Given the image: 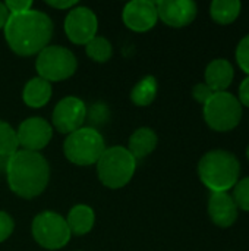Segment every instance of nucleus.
Returning a JSON list of instances; mask_svg holds the SVG:
<instances>
[{"label":"nucleus","mask_w":249,"mask_h":251,"mask_svg":"<svg viewBox=\"0 0 249 251\" xmlns=\"http://www.w3.org/2000/svg\"><path fill=\"white\" fill-rule=\"evenodd\" d=\"M4 38L10 50L19 56H34L48 46L53 35V21L41 10L9 15Z\"/></svg>","instance_id":"obj_1"},{"label":"nucleus","mask_w":249,"mask_h":251,"mask_svg":"<svg viewBox=\"0 0 249 251\" xmlns=\"http://www.w3.org/2000/svg\"><path fill=\"white\" fill-rule=\"evenodd\" d=\"M6 175L10 190L22 199L40 196L50 179V166L38 151L18 150L7 159Z\"/></svg>","instance_id":"obj_2"},{"label":"nucleus","mask_w":249,"mask_h":251,"mask_svg":"<svg viewBox=\"0 0 249 251\" xmlns=\"http://www.w3.org/2000/svg\"><path fill=\"white\" fill-rule=\"evenodd\" d=\"M239 160L226 150H211L198 163L200 179L211 193H227L239 181Z\"/></svg>","instance_id":"obj_3"},{"label":"nucleus","mask_w":249,"mask_h":251,"mask_svg":"<svg viewBox=\"0 0 249 251\" xmlns=\"http://www.w3.org/2000/svg\"><path fill=\"white\" fill-rule=\"evenodd\" d=\"M136 160L125 147L106 149L97 162V174L103 185L112 190L125 187L134 176Z\"/></svg>","instance_id":"obj_4"},{"label":"nucleus","mask_w":249,"mask_h":251,"mask_svg":"<svg viewBox=\"0 0 249 251\" xmlns=\"http://www.w3.org/2000/svg\"><path fill=\"white\" fill-rule=\"evenodd\" d=\"M104 150L106 144L103 135L91 126H82L69 134L63 144L66 159L78 166H91L97 163Z\"/></svg>","instance_id":"obj_5"},{"label":"nucleus","mask_w":249,"mask_h":251,"mask_svg":"<svg viewBox=\"0 0 249 251\" xmlns=\"http://www.w3.org/2000/svg\"><path fill=\"white\" fill-rule=\"evenodd\" d=\"M241 118L242 104L233 94L227 91L214 93L204 104V119L214 131H230L239 125Z\"/></svg>","instance_id":"obj_6"},{"label":"nucleus","mask_w":249,"mask_h":251,"mask_svg":"<svg viewBox=\"0 0 249 251\" xmlns=\"http://www.w3.org/2000/svg\"><path fill=\"white\" fill-rule=\"evenodd\" d=\"M35 68L40 78L48 82H56L70 78L76 72L78 62L69 49L60 46H47L38 53Z\"/></svg>","instance_id":"obj_7"},{"label":"nucleus","mask_w":249,"mask_h":251,"mask_svg":"<svg viewBox=\"0 0 249 251\" xmlns=\"http://www.w3.org/2000/svg\"><path fill=\"white\" fill-rule=\"evenodd\" d=\"M32 237L43 249L59 250L65 247L70 240V231L66 219L56 212H41L32 221Z\"/></svg>","instance_id":"obj_8"},{"label":"nucleus","mask_w":249,"mask_h":251,"mask_svg":"<svg viewBox=\"0 0 249 251\" xmlns=\"http://www.w3.org/2000/svg\"><path fill=\"white\" fill-rule=\"evenodd\" d=\"M97 29L98 19L95 13L85 6L72 9L65 19V32L73 44H87L95 37Z\"/></svg>","instance_id":"obj_9"},{"label":"nucleus","mask_w":249,"mask_h":251,"mask_svg":"<svg viewBox=\"0 0 249 251\" xmlns=\"http://www.w3.org/2000/svg\"><path fill=\"white\" fill-rule=\"evenodd\" d=\"M87 119V107L84 101L78 97H65L62 99L51 115L54 128L62 134H72L82 128Z\"/></svg>","instance_id":"obj_10"},{"label":"nucleus","mask_w":249,"mask_h":251,"mask_svg":"<svg viewBox=\"0 0 249 251\" xmlns=\"http://www.w3.org/2000/svg\"><path fill=\"white\" fill-rule=\"evenodd\" d=\"M16 135L19 147H22V150L40 151L50 143L53 137V128L45 119L34 116L25 119L19 125Z\"/></svg>","instance_id":"obj_11"},{"label":"nucleus","mask_w":249,"mask_h":251,"mask_svg":"<svg viewBox=\"0 0 249 251\" xmlns=\"http://www.w3.org/2000/svg\"><path fill=\"white\" fill-rule=\"evenodd\" d=\"M125 25L135 32H145L156 26L158 21L156 1L134 0L128 3L122 13Z\"/></svg>","instance_id":"obj_12"},{"label":"nucleus","mask_w":249,"mask_h":251,"mask_svg":"<svg viewBox=\"0 0 249 251\" xmlns=\"http://www.w3.org/2000/svg\"><path fill=\"white\" fill-rule=\"evenodd\" d=\"M158 18L169 26L182 28L189 25L195 18L198 7L191 0H160L156 1Z\"/></svg>","instance_id":"obj_13"},{"label":"nucleus","mask_w":249,"mask_h":251,"mask_svg":"<svg viewBox=\"0 0 249 251\" xmlns=\"http://www.w3.org/2000/svg\"><path fill=\"white\" fill-rule=\"evenodd\" d=\"M208 215L217 226L229 228L238 219V206L227 193H213L208 200Z\"/></svg>","instance_id":"obj_14"},{"label":"nucleus","mask_w":249,"mask_h":251,"mask_svg":"<svg viewBox=\"0 0 249 251\" xmlns=\"http://www.w3.org/2000/svg\"><path fill=\"white\" fill-rule=\"evenodd\" d=\"M233 76L235 71L227 59H214L205 69V84L214 93L226 91V88L230 87Z\"/></svg>","instance_id":"obj_15"},{"label":"nucleus","mask_w":249,"mask_h":251,"mask_svg":"<svg viewBox=\"0 0 249 251\" xmlns=\"http://www.w3.org/2000/svg\"><path fill=\"white\" fill-rule=\"evenodd\" d=\"M51 93H53L51 84L40 76H35L26 82L22 93V99L26 106L32 109H40L50 101Z\"/></svg>","instance_id":"obj_16"},{"label":"nucleus","mask_w":249,"mask_h":251,"mask_svg":"<svg viewBox=\"0 0 249 251\" xmlns=\"http://www.w3.org/2000/svg\"><path fill=\"white\" fill-rule=\"evenodd\" d=\"M157 134L151 128H138L129 138L128 150L135 157V160L144 159L151 154L157 147Z\"/></svg>","instance_id":"obj_17"},{"label":"nucleus","mask_w":249,"mask_h":251,"mask_svg":"<svg viewBox=\"0 0 249 251\" xmlns=\"http://www.w3.org/2000/svg\"><path fill=\"white\" fill-rule=\"evenodd\" d=\"M94 222H95L94 210L85 204H78L72 207L66 218V224H68L70 234L78 235V237L87 235L92 229Z\"/></svg>","instance_id":"obj_18"},{"label":"nucleus","mask_w":249,"mask_h":251,"mask_svg":"<svg viewBox=\"0 0 249 251\" xmlns=\"http://www.w3.org/2000/svg\"><path fill=\"white\" fill-rule=\"evenodd\" d=\"M241 7L239 0H214L210 6V15L217 24L227 25L238 19Z\"/></svg>","instance_id":"obj_19"},{"label":"nucleus","mask_w":249,"mask_h":251,"mask_svg":"<svg viewBox=\"0 0 249 251\" xmlns=\"http://www.w3.org/2000/svg\"><path fill=\"white\" fill-rule=\"evenodd\" d=\"M157 96V79L151 75L142 78L131 91V100L136 106H148Z\"/></svg>","instance_id":"obj_20"},{"label":"nucleus","mask_w":249,"mask_h":251,"mask_svg":"<svg viewBox=\"0 0 249 251\" xmlns=\"http://www.w3.org/2000/svg\"><path fill=\"white\" fill-rule=\"evenodd\" d=\"M85 51H87V54H88V57L91 60L98 62V63H104V62L112 59L113 47H112V43L107 38L95 35L91 41H88L85 44Z\"/></svg>","instance_id":"obj_21"},{"label":"nucleus","mask_w":249,"mask_h":251,"mask_svg":"<svg viewBox=\"0 0 249 251\" xmlns=\"http://www.w3.org/2000/svg\"><path fill=\"white\" fill-rule=\"evenodd\" d=\"M19 149L16 131L7 124L0 121V157H10Z\"/></svg>","instance_id":"obj_22"},{"label":"nucleus","mask_w":249,"mask_h":251,"mask_svg":"<svg viewBox=\"0 0 249 251\" xmlns=\"http://www.w3.org/2000/svg\"><path fill=\"white\" fill-rule=\"evenodd\" d=\"M233 201L236 203L238 209L249 212V176L241 179L233 187Z\"/></svg>","instance_id":"obj_23"},{"label":"nucleus","mask_w":249,"mask_h":251,"mask_svg":"<svg viewBox=\"0 0 249 251\" xmlns=\"http://www.w3.org/2000/svg\"><path fill=\"white\" fill-rule=\"evenodd\" d=\"M87 118L91 124L101 125L109 119V109L104 103H95L90 110H87Z\"/></svg>","instance_id":"obj_24"},{"label":"nucleus","mask_w":249,"mask_h":251,"mask_svg":"<svg viewBox=\"0 0 249 251\" xmlns=\"http://www.w3.org/2000/svg\"><path fill=\"white\" fill-rule=\"evenodd\" d=\"M236 60L242 71L249 75V34L239 41L236 47Z\"/></svg>","instance_id":"obj_25"},{"label":"nucleus","mask_w":249,"mask_h":251,"mask_svg":"<svg viewBox=\"0 0 249 251\" xmlns=\"http://www.w3.org/2000/svg\"><path fill=\"white\" fill-rule=\"evenodd\" d=\"M13 228H15L13 219L6 212H1L0 210V243L6 241L12 235Z\"/></svg>","instance_id":"obj_26"},{"label":"nucleus","mask_w":249,"mask_h":251,"mask_svg":"<svg viewBox=\"0 0 249 251\" xmlns=\"http://www.w3.org/2000/svg\"><path fill=\"white\" fill-rule=\"evenodd\" d=\"M213 94H214V91H213L205 82L197 84V85L194 87V90H192L194 99H195L198 103H201V104H205V103L210 100V97H211Z\"/></svg>","instance_id":"obj_27"},{"label":"nucleus","mask_w":249,"mask_h":251,"mask_svg":"<svg viewBox=\"0 0 249 251\" xmlns=\"http://www.w3.org/2000/svg\"><path fill=\"white\" fill-rule=\"evenodd\" d=\"M4 6L10 15H16V13H23V12L31 10L32 1L31 0H9L4 3Z\"/></svg>","instance_id":"obj_28"},{"label":"nucleus","mask_w":249,"mask_h":251,"mask_svg":"<svg viewBox=\"0 0 249 251\" xmlns=\"http://www.w3.org/2000/svg\"><path fill=\"white\" fill-rule=\"evenodd\" d=\"M239 103L249 107V75L242 81V84L239 85Z\"/></svg>","instance_id":"obj_29"},{"label":"nucleus","mask_w":249,"mask_h":251,"mask_svg":"<svg viewBox=\"0 0 249 251\" xmlns=\"http://www.w3.org/2000/svg\"><path fill=\"white\" fill-rule=\"evenodd\" d=\"M50 7H54V9H60V10H66V9H72L73 6L78 4L76 0H68V1H53V0H47L45 1Z\"/></svg>","instance_id":"obj_30"},{"label":"nucleus","mask_w":249,"mask_h":251,"mask_svg":"<svg viewBox=\"0 0 249 251\" xmlns=\"http://www.w3.org/2000/svg\"><path fill=\"white\" fill-rule=\"evenodd\" d=\"M9 10L6 9V6H4V3H1L0 1V29L1 28H4V25H6V22H7V18H9Z\"/></svg>","instance_id":"obj_31"},{"label":"nucleus","mask_w":249,"mask_h":251,"mask_svg":"<svg viewBox=\"0 0 249 251\" xmlns=\"http://www.w3.org/2000/svg\"><path fill=\"white\" fill-rule=\"evenodd\" d=\"M247 157H248V160H249V146H248V149H247Z\"/></svg>","instance_id":"obj_32"}]
</instances>
